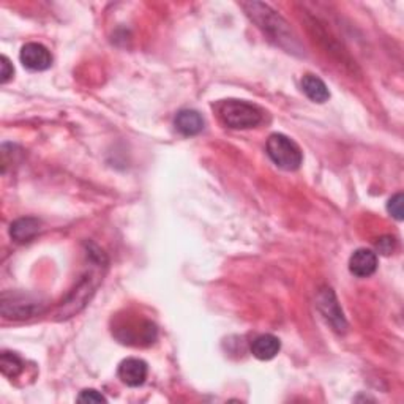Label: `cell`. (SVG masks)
I'll return each mask as SVG.
<instances>
[{
  "label": "cell",
  "instance_id": "10",
  "mask_svg": "<svg viewBox=\"0 0 404 404\" xmlns=\"http://www.w3.org/2000/svg\"><path fill=\"white\" fill-rule=\"evenodd\" d=\"M281 349L280 339L274 335H261L251 343L252 356L259 360H271Z\"/></svg>",
  "mask_w": 404,
  "mask_h": 404
},
{
  "label": "cell",
  "instance_id": "4",
  "mask_svg": "<svg viewBox=\"0 0 404 404\" xmlns=\"http://www.w3.org/2000/svg\"><path fill=\"white\" fill-rule=\"evenodd\" d=\"M41 303L25 295H11V299L4 295L2 299V314L8 319H27L41 313Z\"/></svg>",
  "mask_w": 404,
  "mask_h": 404
},
{
  "label": "cell",
  "instance_id": "5",
  "mask_svg": "<svg viewBox=\"0 0 404 404\" xmlns=\"http://www.w3.org/2000/svg\"><path fill=\"white\" fill-rule=\"evenodd\" d=\"M316 305H318L319 311L328 321V324L335 328V330L337 332L346 330L347 324H346L344 314H343V311H341L337 297H335L332 289H322L321 292L318 294Z\"/></svg>",
  "mask_w": 404,
  "mask_h": 404
},
{
  "label": "cell",
  "instance_id": "8",
  "mask_svg": "<svg viewBox=\"0 0 404 404\" xmlns=\"http://www.w3.org/2000/svg\"><path fill=\"white\" fill-rule=\"evenodd\" d=\"M377 269V256L375 251L360 248L349 259V270L358 278H368Z\"/></svg>",
  "mask_w": 404,
  "mask_h": 404
},
{
  "label": "cell",
  "instance_id": "17",
  "mask_svg": "<svg viewBox=\"0 0 404 404\" xmlns=\"http://www.w3.org/2000/svg\"><path fill=\"white\" fill-rule=\"evenodd\" d=\"M376 246H377V250L382 252V255H390L391 251H393V248H395V242H393V238L391 237H382L381 240H379V242L376 243Z\"/></svg>",
  "mask_w": 404,
  "mask_h": 404
},
{
  "label": "cell",
  "instance_id": "11",
  "mask_svg": "<svg viewBox=\"0 0 404 404\" xmlns=\"http://www.w3.org/2000/svg\"><path fill=\"white\" fill-rule=\"evenodd\" d=\"M302 88L307 97L314 101V103H325V101L330 98V92H328L325 82L314 74L303 76Z\"/></svg>",
  "mask_w": 404,
  "mask_h": 404
},
{
  "label": "cell",
  "instance_id": "7",
  "mask_svg": "<svg viewBox=\"0 0 404 404\" xmlns=\"http://www.w3.org/2000/svg\"><path fill=\"white\" fill-rule=\"evenodd\" d=\"M147 363L141 358H126L119 366V377L128 387H139L147 379Z\"/></svg>",
  "mask_w": 404,
  "mask_h": 404
},
{
  "label": "cell",
  "instance_id": "13",
  "mask_svg": "<svg viewBox=\"0 0 404 404\" xmlns=\"http://www.w3.org/2000/svg\"><path fill=\"white\" fill-rule=\"evenodd\" d=\"M0 370L5 376L16 377L22 371V360L16 354L4 352L2 357H0Z\"/></svg>",
  "mask_w": 404,
  "mask_h": 404
},
{
  "label": "cell",
  "instance_id": "9",
  "mask_svg": "<svg viewBox=\"0 0 404 404\" xmlns=\"http://www.w3.org/2000/svg\"><path fill=\"white\" fill-rule=\"evenodd\" d=\"M175 128L179 130L183 136H196L204 128V119L201 117L198 111L183 109L177 114Z\"/></svg>",
  "mask_w": 404,
  "mask_h": 404
},
{
  "label": "cell",
  "instance_id": "1",
  "mask_svg": "<svg viewBox=\"0 0 404 404\" xmlns=\"http://www.w3.org/2000/svg\"><path fill=\"white\" fill-rule=\"evenodd\" d=\"M246 15L251 18L259 29H261L270 40H274L278 46L288 49L289 53H297L300 50V44L297 36L294 35L289 24L278 15L275 10H271L269 5L261 2H246L242 4Z\"/></svg>",
  "mask_w": 404,
  "mask_h": 404
},
{
  "label": "cell",
  "instance_id": "16",
  "mask_svg": "<svg viewBox=\"0 0 404 404\" xmlns=\"http://www.w3.org/2000/svg\"><path fill=\"white\" fill-rule=\"evenodd\" d=\"M0 82L5 84V82H8L11 79L13 73H15V69H13V65L10 63V60L6 59L5 55L0 57Z\"/></svg>",
  "mask_w": 404,
  "mask_h": 404
},
{
  "label": "cell",
  "instance_id": "15",
  "mask_svg": "<svg viewBox=\"0 0 404 404\" xmlns=\"http://www.w3.org/2000/svg\"><path fill=\"white\" fill-rule=\"evenodd\" d=\"M79 403H106V398L100 393V391L88 389L81 391V395L78 396Z\"/></svg>",
  "mask_w": 404,
  "mask_h": 404
},
{
  "label": "cell",
  "instance_id": "12",
  "mask_svg": "<svg viewBox=\"0 0 404 404\" xmlns=\"http://www.w3.org/2000/svg\"><path fill=\"white\" fill-rule=\"evenodd\" d=\"M41 223L36 218H19L16 221H13V224L10 227V234L13 240L16 242H29V240L34 238L38 231H40Z\"/></svg>",
  "mask_w": 404,
  "mask_h": 404
},
{
  "label": "cell",
  "instance_id": "14",
  "mask_svg": "<svg viewBox=\"0 0 404 404\" xmlns=\"http://www.w3.org/2000/svg\"><path fill=\"white\" fill-rule=\"evenodd\" d=\"M403 201H404L403 194L398 193L389 201V204H387L389 213L393 215L396 220H403Z\"/></svg>",
  "mask_w": 404,
  "mask_h": 404
},
{
  "label": "cell",
  "instance_id": "3",
  "mask_svg": "<svg viewBox=\"0 0 404 404\" xmlns=\"http://www.w3.org/2000/svg\"><path fill=\"white\" fill-rule=\"evenodd\" d=\"M267 155L278 168L284 170H295L300 168L303 155L299 145L288 136L275 133L267 141Z\"/></svg>",
  "mask_w": 404,
  "mask_h": 404
},
{
  "label": "cell",
  "instance_id": "6",
  "mask_svg": "<svg viewBox=\"0 0 404 404\" xmlns=\"http://www.w3.org/2000/svg\"><path fill=\"white\" fill-rule=\"evenodd\" d=\"M22 65L30 72H44L53 63V55L40 43H27L21 49Z\"/></svg>",
  "mask_w": 404,
  "mask_h": 404
},
{
  "label": "cell",
  "instance_id": "2",
  "mask_svg": "<svg viewBox=\"0 0 404 404\" xmlns=\"http://www.w3.org/2000/svg\"><path fill=\"white\" fill-rule=\"evenodd\" d=\"M220 116L224 125L234 130L255 128L262 122V112L259 107L238 100H227L220 107Z\"/></svg>",
  "mask_w": 404,
  "mask_h": 404
}]
</instances>
